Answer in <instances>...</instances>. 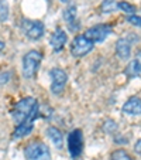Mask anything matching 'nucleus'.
Here are the masks:
<instances>
[{
    "label": "nucleus",
    "mask_w": 141,
    "mask_h": 160,
    "mask_svg": "<svg viewBox=\"0 0 141 160\" xmlns=\"http://www.w3.org/2000/svg\"><path fill=\"white\" fill-rule=\"evenodd\" d=\"M41 52L37 50H31L24 54V57H23V75L26 78H33L35 75L40 62H41Z\"/></svg>",
    "instance_id": "obj_2"
},
{
    "label": "nucleus",
    "mask_w": 141,
    "mask_h": 160,
    "mask_svg": "<svg viewBox=\"0 0 141 160\" xmlns=\"http://www.w3.org/2000/svg\"><path fill=\"white\" fill-rule=\"evenodd\" d=\"M34 129V122H24V123H20L16 126L14 132H13V139H20V138H24V136L30 135Z\"/></svg>",
    "instance_id": "obj_15"
},
{
    "label": "nucleus",
    "mask_w": 141,
    "mask_h": 160,
    "mask_svg": "<svg viewBox=\"0 0 141 160\" xmlns=\"http://www.w3.org/2000/svg\"><path fill=\"white\" fill-rule=\"evenodd\" d=\"M126 75L129 78H134V77H138L141 72V51L135 52V58L133 61H130V64L126 68Z\"/></svg>",
    "instance_id": "obj_13"
},
{
    "label": "nucleus",
    "mask_w": 141,
    "mask_h": 160,
    "mask_svg": "<svg viewBox=\"0 0 141 160\" xmlns=\"http://www.w3.org/2000/svg\"><path fill=\"white\" fill-rule=\"evenodd\" d=\"M49 77H51V91L52 94H61L65 88L66 82H68V74L61 68H52L49 71Z\"/></svg>",
    "instance_id": "obj_8"
},
{
    "label": "nucleus",
    "mask_w": 141,
    "mask_h": 160,
    "mask_svg": "<svg viewBox=\"0 0 141 160\" xmlns=\"http://www.w3.org/2000/svg\"><path fill=\"white\" fill-rule=\"evenodd\" d=\"M113 140H114V143H117V145H127V143H129V139H126V138H123V136H120V135L114 136Z\"/></svg>",
    "instance_id": "obj_21"
},
{
    "label": "nucleus",
    "mask_w": 141,
    "mask_h": 160,
    "mask_svg": "<svg viewBox=\"0 0 141 160\" xmlns=\"http://www.w3.org/2000/svg\"><path fill=\"white\" fill-rule=\"evenodd\" d=\"M116 54L120 60H129L131 54V44L127 38H119L116 42Z\"/></svg>",
    "instance_id": "obj_12"
},
{
    "label": "nucleus",
    "mask_w": 141,
    "mask_h": 160,
    "mask_svg": "<svg viewBox=\"0 0 141 160\" xmlns=\"http://www.w3.org/2000/svg\"><path fill=\"white\" fill-rule=\"evenodd\" d=\"M48 3H51V0H48Z\"/></svg>",
    "instance_id": "obj_26"
},
{
    "label": "nucleus",
    "mask_w": 141,
    "mask_h": 160,
    "mask_svg": "<svg viewBox=\"0 0 141 160\" xmlns=\"http://www.w3.org/2000/svg\"><path fill=\"white\" fill-rule=\"evenodd\" d=\"M21 28L30 40H40L45 33V27L40 20H28L24 18L21 21Z\"/></svg>",
    "instance_id": "obj_5"
},
{
    "label": "nucleus",
    "mask_w": 141,
    "mask_h": 160,
    "mask_svg": "<svg viewBox=\"0 0 141 160\" xmlns=\"http://www.w3.org/2000/svg\"><path fill=\"white\" fill-rule=\"evenodd\" d=\"M134 152H135L137 154H141V139L135 142V145H134Z\"/></svg>",
    "instance_id": "obj_23"
},
{
    "label": "nucleus",
    "mask_w": 141,
    "mask_h": 160,
    "mask_svg": "<svg viewBox=\"0 0 141 160\" xmlns=\"http://www.w3.org/2000/svg\"><path fill=\"white\" fill-rule=\"evenodd\" d=\"M103 130H105L106 133H109V135H113V133L117 132V123L114 121H111V119H107V121L103 123Z\"/></svg>",
    "instance_id": "obj_19"
},
{
    "label": "nucleus",
    "mask_w": 141,
    "mask_h": 160,
    "mask_svg": "<svg viewBox=\"0 0 141 160\" xmlns=\"http://www.w3.org/2000/svg\"><path fill=\"white\" fill-rule=\"evenodd\" d=\"M47 136H48L51 142L54 143V146L57 149H62L63 148V136H62V132L59 129H57L55 126H49L47 129Z\"/></svg>",
    "instance_id": "obj_14"
},
{
    "label": "nucleus",
    "mask_w": 141,
    "mask_h": 160,
    "mask_svg": "<svg viewBox=\"0 0 141 160\" xmlns=\"http://www.w3.org/2000/svg\"><path fill=\"white\" fill-rule=\"evenodd\" d=\"M127 21H129L131 26H135V27H141V17L137 14H133L127 17Z\"/></svg>",
    "instance_id": "obj_20"
},
{
    "label": "nucleus",
    "mask_w": 141,
    "mask_h": 160,
    "mask_svg": "<svg viewBox=\"0 0 141 160\" xmlns=\"http://www.w3.org/2000/svg\"><path fill=\"white\" fill-rule=\"evenodd\" d=\"M24 156L27 160H51L48 146L42 142H31L26 146Z\"/></svg>",
    "instance_id": "obj_3"
},
{
    "label": "nucleus",
    "mask_w": 141,
    "mask_h": 160,
    "mask_svg": "<svg viewBox=\"0 0 141 160\" xmlns=\"http://www.w3.org/2000/svg\"><path fill=\"white\" fill-rule=\"evenodd\" d=\"M123 113L130 116H137L141 115V99L138 97H131L126 101V103L121 108Z\"/></svg>",
    "instance_id": "obj_9"
},
{
    "label": "nucleus",
    "mask_w": 141,
    "mask_h": 160,
    "mask_svg": "<svg viewBox=\"0 0 141 160\" xmlns=\"http://www.w3.org/2000/svg\"><path fill=\"white\" fill-rule=\"evenodd\" d=\"M3 48H4V42L2 41V40H0V51H2Z\"/></svg>",
    "instance_id": "obj_24"
},
{
    "label": "nucleus",
    "mask_w": 141,
    "mask_h": 160,
    "mask_svg": "<svg viewBox=\"0 0 141 160\" xmlns=\"http://www.w3.org/2000/svg\"><path fill=\"white\" fill-rule=\"evenodd\" d=\"M82 148H83V138H82L81 129H73L68 135V150L69 154L76 159L82 154Z\"/></svg>",
    "instance_id": "obj_7"
},
{
    "label": "nucleus",
    "mask_w": 141,
    "mask_h": 160,
    "mask_svg": "<svg viewBox=\"0 0 141 160\" xmlns=\"http://www.w3.org/2000/svg\"><path fill=\"white\" fill-rule=\"evenodd\" d=\"M66 40H68V37H66L65 31H63L62 28H57V30L54 31V34L51 36V38H49V44H51L52 50H54L55 52H58L63 48Z\"/></svg>",
    "instance_id": "obj_11"
},
{
    "label": "nucleus",
    "mask_w": 141,
    "mask_h": 160,
    "mask_svg": "<svg viewBox=\"0 0 141 160\" xmlns=\"http://www.w3.org/2000/svg\"><path fill=\"white\" fill-rule=\"evenodd\" d=\"M61 2H62V3H66V2H68V0H61Z\"/></svg>",
    "instance_id": "obj_25"
},
{
    "label": "nucleus",
    "mask_w": 141,
    "mask_h": 160,
    "mask_svg": "<svg viewBox=\"0 0 141 160\" xmlns=\"http://www.w3.org/2000/svg\"><path fill=\"white\" fill-rule=\"evenodd\" d=\"M111 31H113V26L111 24H96V26H93V27L87 28L85 31V36L95 44V42L105 41Z\"/></svg>",
    "instance_id": "obj_6"
},
{
    "label": "nucleus",
    "mask_w": 141,
    "mask_h": 160,
    "mask_svg": "<svg viewBox=\"0 0 141 160\" xmlns=\"http://www.w3.org/2000/svg\"><path fill=\"white\" fill-rule=\"evenodd\" d=\"M116 9H117L116 0H103L102 6H100V10H102V13H105V14L113 13Z\"/></svg>",
    "instance_id": "obj_16"
},
{
    "label": "nucleus",
    "mask_w": 141,
    "mask_h": 160,
    "mask_svg": "<svg viewBox=\"0 0 141 160\" xmlns=\"http://www.w3.org/2000/svg\"><path fill=\"white\" fill-rule=\"evenodd\" d=\"M93 42L87 38L85 34H79L73 38L72 44H71V54L76 58L85 57L86 54H89L93 50Z\"/></svg>",
    "instance_id": "obj_4"
},
{
    "label": "nucleus",
    "mask_w": 141,
    "mask_h": 160,
    "mask_svg": "<svg viewBox=\"0 0 141 160\" xmlns=\"http://www.w3.org/2000/svg\"><path fill=\"white\" fill-rule=\"evenodd\" d=\"M9 78H10V74H7V72L2 74V75H0V84H6V82L9 81Z\"/></svg>",
    "instance_id": "obj_22"
},
{
    "label": "nucleus",
    "mask_w": 141,
    "mask_h": 160,
    "mask_svg": "<svg viewBox=\"0 0 141 160\" xmlns=\"http://www.w3.org/2000/svg\"><path fill=\"white\" fill-rule=\"evenodd\" d=\"M40 115V106L35 98L26 97L20 99L12 109L13 121L17 125L24 122H34V119Z\"/></svg>",
    "instance_id": "obj_1"
},
{
    "label": "nucleus",
    "mask_w": 141,
    "mask_h": 160,
    "mask_svg": "<svg viewBox=\"0 0 141 160\" xmlns=\"http://www.w3.org/2000/svg\"><path fill=\"white\" fill-rule=\"evenodd\" d=\"M117 7H119L120 10H123L127 16H133V14H135V12H137L135 6L130 4L129 2H119V3H117Z\"/></svg>",
    "instance_id": "obj_18"
},
{
    "label": "nucleus",
    "mask_w": 141,
    "mask_h": 160,
    "mask_svg": "<svg viewBox=\"0 0 141 160\" xmlns=\"http://www.w3.org/2000/svg\"><path fill=\"white\" fill-rule=\"evenodd\" d=\"M63 18H65V21L68 23L71 31H75L81 27V21H78V18H76V6L75 4H69V6L63 10Z\"/></svg>",
    "instance_id": "obj_10"
},
{
    "label": "nucleus",
    "mask_w": 141,
    "mask_h": 160,
    "mask_svg": "<svg viewBox=\"0 0 141 160\" xmlns=\"http://www.w3.org/2000/svg\"><path fill=\"white\" fill-rule=\"evenodd\" d=\"M110 160H133V159L124 149H117V150H114L111 153Z\"/></svg>",
    "instance_id": "obj_17"
}]
</instances>
